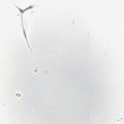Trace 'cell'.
<instances>
[{
	"label": "cell",
	"mask_w": 124,
	"mask_h": 124,
	"mask_svg": "<svg viewBox=\"0 0 124 124\" xmlns=\"http://www.w3.org/2000/svg\"><path fill=\"white\" fill-rule=\"evenodd\" d=\"M20 16H21V27H22V31H23V35L24 36V37L25 38V40H26V41L27 42V44L28 45V46L29 47V48H30V50H31V52L32 53V49L31 48V47L30 45H29V42L28 41V39H27V35H26V31H25V28H24V24H23V18H22V14H20Z\"/></svg>",
	"instance_id": "obj_1"
},
{
	"label": "cell",
	"mask_w": 124,
	"mask_h": 124,
	"mask_svg": "<svg viewBox=\"0 0 124 124\" xmlns=\"http://www.w3.org/2000/svg\"><path fill=\"white\" fill-rule=\"evenodd\" d=\"M14 5H15V7H16L17 8V9L19 10V13H20V14H24L25 12L27 11L28 10L32 9V8L34 7V5H30L29 6H28V7H26V8H25L24 9H21L20 8L18 7L16 5V4H14Z\"/></svg>",
	"instance_id": "obj_2"
}]
</instances>
